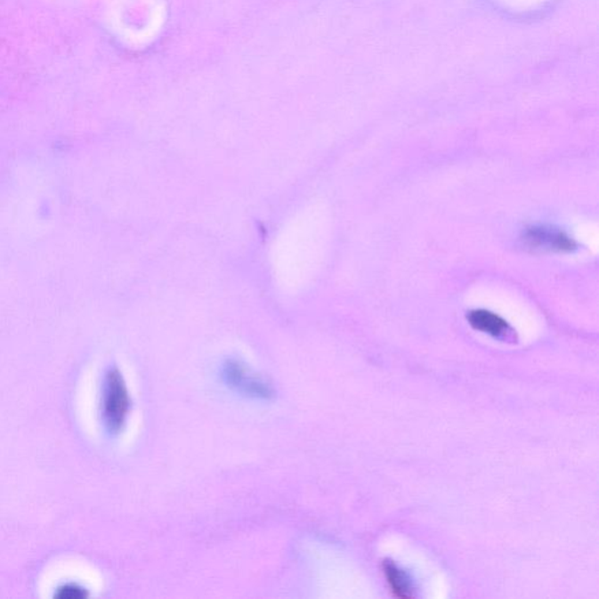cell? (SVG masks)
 <instances>
[{
    "mask_svg": "<svg viewBox=\"0 0 599 599\" xmlns=\"http://www.w3.org/2000/svg\"><path fill=\"white\" fill-rule=\"evenodd\" d=\"M472 328L489 334L493 337H506L511 333V327L501 316L489 311H474L467 316Z\"/></svg>",
    "mask_w": 599,
    "mask_h": 599,
    "instance_id": "obj_4",
    "label": "cell"
},
{
    "mask_svg": "<svg viewBox=\"0 0 599 599\" xmlns=\"http://www.w3.org/2000/svg\"><path fill=\"white\" fill-rule=\"evenodd\" d=\"M386 583L394 597L401 599L415 598V589L409 576L393 561L383 563Z\"/></svg>",
    "mask_w": 599,
    "mask_h": 599,
    "instance_id": "obj_5",
    "label": "cell"
},
{
    "mask_svg": "<svg viewBox=\"0 0 599 599\" xmlns=\"http://www.w3.org/2000/svg\"><path fill=\"white\" fill-rule=\"evenodd\" d=\"M522 240L538 251L569 253L576 249L575 240L563 231L548 226H531L524 231Z\"/></svg>",
    "mask_w": 599,
    "mask_h": 599,
    "instance_id": "obj_3",
    "label": "cell"
},
{
    "mask_svg": "<svg viewBox=\"0 0 599 599\" xmlns=\"http://www.w3.org/2000/svg\"><path fill=\"white\" fill-rule=\"evenodd\" d=\"M224 377L231 388L245 396L263 400H269L273 396L271 386L239 362H230L225 367Z\"/></svg>",
    "mask_w": 599,
    "mask_h": 599,
    "instance_id": "obj_2",
    "label": "cell"
},
{
    "mask_svg": "<svg viewBox=\"0 0 599 599\" xmlns=\"http://www.w3.org/2000/svg\"><path fill=\"white\" fill-rule=\"evenodd\" d=\"M130 410L128 389L117 371L110 372L104 386L102 411L104 422L111 431L125 426Z\"/></svg>",
    "mask_w": 599,
    "mask_h": 599,
    "instance_id": "obj_1",
    "label": "cell"
}]
</instances>
